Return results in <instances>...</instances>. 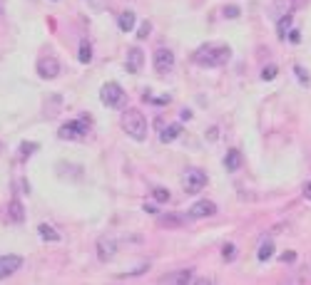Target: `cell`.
<instances>
[{"mask_svg":"<svg viewBox=\"0 0 311 285\" xmlns=\"http://www.w3.org/2000/svg\"><path fill=\"white\" fill-rule=\"evenodd\" d=\"M117 25H120V30H122V32H130V30L135 28V13H132V10H124V13H120V17H117Z\"/></svg>","mask_w":311,"mask_h":285,"instance_id":"cell-15","label":"cell"},{"mask_svg":"<svg viewBox=\"0 0 311 285\" xmlns=\"http://www.w3.org/2000/svg\"><path fill=\"white\" fill-rule=\"evenodd\" d=\"M222 258H224V260H229V263H232V260L237 258V248H234L232 243H226V246L222 248Z\"/></svg>","mask_w":311,"mask_h":285,"instance_id":"cell-25","label":"cell"},{"mask_svg":"<svg viewBox=\"0 0 311 285\" xmlns=\"http://www.w3.org/2000/svg\"><path fill=\"white\" fill-rule=\"evenodd\" d=\"M294 72H296V79H299V82L306 87V84H309V75L304 72V67H301V64H296V67H294Z\"/></svg>","mask_w":311,"mask_h":285,"instance_id":"cell-27","label":"cell"},{"mask_svg":"<svg viewBox=\"0 0 311 285\" xmlns=\"http://www.w3.org/2000/svg\"><path fill=\"white\" fill-rule=\"evenodd\" d=\"M40 238H43V240H52V243H55V240H60V233L52 228V226H48V223H40Z\"/></svg>","mask_w":311,"mask_h":285,"instance_id":"cell-19","label":"cell"},{"mask_svg":"<svg viewBox=\"0 0 311 285\" xmlns=\"http://www.w3.org/2000/svg\"><path fill=\"white\" fill-rule=\"evenodd\" d=\"M184 223V218L179 216H159V226H167V228H179Z\"/></svg>","mask_w":311,"mask_h":285,"instance_id":"cell-21","label":"cell"},{"mask_svg":"<svg viewBox=\"0 0 311 285\" xmlns=\"http://www.w3.org/2000/svg\"><path fill=\"white\" fill-rule=\"evenodd\" d=\"M292 10H294V0H276V3L272 5V17L279 20L281 15L292 13Z\"/></svg>","mask_w":311,"mask_h":285,"instance_id":"cell-13","label":"cell"},{"mask_svg":"<svg viewBox=\"0 0 311 285\" xmlns=\"http://www.w3.org/2000/svg\"><path fill=\"white\" fill-rule=\"evenodd\" d=\"M87 3H90V8H92L95 13H102V10H105V0H87Z\"/></svg>","mask_w":311,"mask_h":285,"instance_id":"cell-29","label":"cell"},{"mask_svg":"<svg viewBox=\"0 0 311 285\" xmlns=\"http://www.w3.org/2000/svg\"><path fill=\"white\" fill-rule=\"evenodd\" d=\"M224 166L226 171H237L242 166V151L232 149V151H226V157H224Z\"/></svg>","mask_w":311,"mask_h":285,"instance_id":"cell-14","label":"cell"},{"mask_svg":"<svg viewBox=\"0 0 311 285\" xmlns=\"http://www.w3.org/2000/svg\"><path fill=\"white\" fill-rule=\"evenodd\" d=\"M309 273H311V266H309Z\"/></svg>","mask_w":311,"mask_h":285,"instance_id":"cell-36","label":"cell"},{"mask_svg":"<svg viewBox=\"0 0 311 285\" xmlns=\"http://www.w3.org/2000/svg\"><path fill=\"white\" fill-rule=\"evenodd\" d=\"M182 184H184V191L187 193H199L207 184V174L199 171V169H187L184 176H182Z\"/></svg>","mask_w":311,"mask_h":285,"instance_id":"cell-4","label":"cell"},{"mask_svg":"<svg viewBox=\"0 0 311 285\" xmlns=\"http://www.w3.org/2000/svg\"><path fill=\"white\" fill-rule=\"evenodd\" d=\"M229 57H232L229 45H222V42H209V45H202L194 52V62L202 64V67H219Z\"/></svg>","mask_w":311,"mask_h":285,"instance_id":"cell-1","label":"cell"},{"mask_svg":"<svg viewBox=\"0 0 311 285\" xmlns=\"http://www.w3.org/2000/svg\"><path fill=\"white\" fill-rule=\"evenodd\" d=\"M8 216H10V221H15V223H23V218H25L23 204H20V201H10V204H8Z\"/></svg>","mask_w":311,"mask_h":285,"instance_id":"cell-16","label":"cell"},{"mask_svg":"<svg viewBox=\"0 0 311 285\" xmlns=\"http://www.w3.org/2000/svg\"><path fill=\"white\" fill-rule=\"evenodd\" d=\"M292 20H294V15L292 13H286V15H281L279 20H276V32H279V37L284 40L286 37V32L292 30Z\"/></svg>","mask_w":311,"mask_h":285,"instance_id":"cell-17","label":"cell"},{"mask_svg":"<svg viewBox=\"0 0 311 285\" xmlns=\"http://www.w3.org/2000/svg\"><path fill=\"white\" fill-rule=\"evenodd\" d=\"M279 258H281V263H294V260H296V253H294V251H286V253H281Z\"/></svg>","mask_w":311,"mask_h":285,"instance_id":"cell-30","label":"cell"},{"mask_svg":"<svg viewBox=\"0 0 311 285\" xmlns=\"http://www.w3.org/2000/svg\"><path fill=\"white\" fill-rule=\"evenodd\" d=\"M259 260H269V258H272L274 255V243H272V240H266V243H261V248H259Z\"/></svg>","mask_w":311,"mask_h":285,"instance_id":"cell-22","label":"cell"},{"mask_svg":"<svg viewBox=\"0 0 311 285\" xmlns=\"http://www.w3.org/2000/svg\"><path fill=\"white\" fill-rule=\"evenodd\" d=\"M20 266H23V258H20V255H15V253L0 255V280L13 275L15 270H20Z\"/></svg>","mask_w":311,"mask_h":285,"instance_id":"cell-8","label":"cell"},{"mask_svg":"<svg viewBox=\"0 0 311 285\" xmlns=\"http://www.w3.org/2000/svg\"><path fill=\"white\" fill-rule=\"evenodd\" d=\"M192 280V270H179V273H170V275H162L159 283H172V285H182V283H190Z\"/></svg>","mask_w":311,"mask_h":285,"instance_id":"cell-12","label":"cell"},{"mask_svg":"<svg viewBox=\"0 0 311 285\" xmlns=\"http://www.w3.org/2000/svg\"><path fill=\"white\" fill-rule=\"evenodd\" d=\"M152 196H155V201H159V204L170 201V191H164V189H155V191H152Z\"/></svg>","mask_w":311,"mask_h":285,"instance_id":"cell-26","label":"cell"},{"mask_svg":"<svg viewBox=\"0 0 311 285\" xmlns=\"http://www.w3.org/2000/svg\"><path fill=\"white\" fill-rule=\"evenodd\" d=\"M179 131H182V124H170V127L159 134V139H162L164 144H170V142H174V139L179 137Z\"/></svg>","mask_w":311,"mask_h":285,"instance_id":"cell-18","label":"cell"},{"mask_svg":"<svg viewBox=\"0 0 311 285\" xmlns=\"http://www.w3.org/2000/svg\"><path fill=\"white\" fill-rule=\"evenodd\" d=\"M150 30H152V25L147 23V20H144V23L139 25V32H137V37H139V40H144V37L150 35Z\"/></svg>","mask_w":311,"mask_h":285,"instance_id":"cell-28","label":"cell"},{"mask_svg":"<svg viewBox=\"0 0 311 285\" xmlns=\"http://www.w3.org/2000/svg\"><path fill=\"white\" fill-rule=\"evenodd\" d=\"M100 99L107 107H120L124 102V92L117 82H107V84H102V90H100Z\"/></svg>","mask_w":311,"mask_h":285,"instance_id":"cell-5","label":"cell"},{"mask_svg":"<svg viewBox=\"0 0 311 285\" xmlns=\"http://www.w3.org/2000/svg\"><path fill=\"white\" fill-rule=\"evenodd\" d=\"M276 72H279V70H276V64H266V67L261 70V79H264V82L274 79V77H276Z\"/></svg>","mask_w":311,"mask_h":285,"instance_id":"cell-23","label":"cell"},{"mask_svg":"<svg viewBox=\"0 0 311 285\" xmlns=\"http://www.w3.org/2000/svg\"><path fill=\"white\" fill-rule=\"evenodd\" d=\"M115 253H117V240L112 236H100L97 238V258L102 263H107L115 258Z\"/></svg>","mask_w":311,"mask_h":285,"instance_id":"cell-7","label":"cell"},{"mask_svg":"<svg viewBox=\"0 0 311 285\" xmlns=\"http://www.w3.org/2000/svg\"><path fill=\"white\" fill-rule=\"evenodd\" d=\"M144 211H147V213H157V206H152V204H144Z\"/></svg>","mask_w":311,"mask_h":285,"instance_id":"cell-34","label":"cell"},{"mask_svg":"<svg viewBox=\"0 0 311 285\" xmlns=\"http://www.w3.org/2000/svg\"><path fill=\"white\" fill-rule=\"evenodd\" d=\"M224 17H239V8H237V5L224 8Z\"/></svg>","mask_w":311,"mask_h":285,"instance_id":"cell-31","label":"cell"},{"mask_svg":"<svg viewBox=\"0 0 311 285\" xmlns=\"http://www.w3.org/2000/svg\"><path fill=\"white\" fill-rule=\"evenodd\" d=\"M35 149H37L35 142H23V144H20V154H23V157H33Z\"/></svg>","mask_w":311,"mask_h":285,"instance_id":"cell-24","label":"cell"},{"mask_svg":"<svg viewBox=\"0 0 311 285\" xmlns=\"http://www.w3.org/2000/svg\"><path fill=\"white\" fill-rule=\"evenodd\" d=\"M172 67H174V52L159 48V50L155 52V70H157V72H170Z\"/></svg>","mask_w":311,"mask_h":285,"instance_id":"cell-9","label":"cell"},{"mask_svg":"<svg viewBox=\"0 0 311 285\" xmlns=\"http://www.w3.org/2000/svg\"><path fill=\"white\" fill-rule=\"evenodd\" d=\"M122 129L127 131L135 142L147 139V119H144V114L137 112V109H127V112L122 114Z\"/></svg>","mask_w":311,"mask_h":285,"instance_id":"cell-2","label":"cell"},{"mask_svg":"<svg viewBox=\"0 0 311 285\" xmlns=\"http://www.w3.org/2000/svg\"><path fill=\"white\" fill-rule=\"evenodd\" d=\"M214 213H217V204L214 201H197L190 208V216L192 218H204V216H214Z\"/></svg>","mask_w":311,"mask_h":285,"instance_id":"cell-10","label":"cell"},{"mask_svg":"<svg viewBox=\"0 0 311 285\" xmlns=\"http://www.w3.org/2000/svg\"><path fill=\"white\" fill-rule=\"evenodd\" d=\"M304 196H306V199H311V181L304 184Z\"/></svg>","mask_w":311,"mask_h":285,"instance_id":"cell-33","label":"cell"},{"mask_svg":"<svg viewBox=\"0 0 311 285\" xmlns=\"http://www.w3.org/2000/svg\"><path fill=\"white\" fill-rule=\"evenodd\" d=\"M77 57H80V62H82V64H87V62L92 60V45H90L87 40H82V42H80V55H77Z\"/></svg>","mask_w":311,"mask_h":285,"instance_id":"cell-20","label":"cell"},{"mask_svg":"<svg viewBox=\"0 0 311 285\" xmlns=\"http://www.w3.org/2000/svg\"><path fill=\"white\" fill-rule=\"evenodd\" d=\"M142 62H144V55H142V50H139V48L127 50V72H139Z\"/></svg>","mask_w":311,"mask_h":285,"instance_id":"cell-11","label":"cell"},{"mask_svg":"<svg viewBox=\"0 0 311 285\" xmlns=\"http://www.w3.org/2000/svg\"><path fill=\"white\" fill-rule=\"evenodd\" d=\"M0 151H3V144H0Z\"/></svg>","mask_w":311,"mask_h":285,"instance_id":"cell-35","label":"cell"},{"mask_svg":"<svg viewBox=\"0 0 311 285\" xmlns=\"http://www.w3.org/2000/svg\"><path fill=\"white\" fill-rule=\"evenodd\" d=\"M87 129H90V119H75V122H68V124H62L60 131H57V137L60 139H82L87 134Z\"/></svg>","mask_w":311,"mask_h":285,"instance_id":"cell-3","label":"cell"},{"mask_svg":"<svg viewBox=\"0 0 311 285\" xmlns=\"http://www.w3.org/2000/svg\"><path fill=\"white\" fill-rule=\"evenodd\" d=\"M37 72H40V77H43V79H55V77L60 75V62H57V57H52V55L40 57V60H37Z\"/></svg>","mask_w":311,"mask_h":285,"instance_id":"cell-6","label":"cell"},{"mask_svg":"<svg viewBox=\"0 0 311 285\" xmlns=\"http://www.w3.org/2000/svg\"><path fill=\"white\" fill-rule=\"evenodd\" d=\"M289 40H292V42H299V40H301L299 30H289Z\"/></svg>","mask_w":311,"mask_h":285,"instance_id":"cell-32","label":"cell"}]
</instances>
